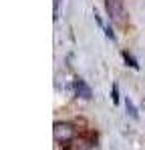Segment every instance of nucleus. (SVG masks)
I'll use <instances>...</instances> for the list:
<instances>
[{
  "instance_id": "1",
  "label": "nucleus",
  "mask_w": 145,
  "mask_h": 150,
  "mask_svg": "<svg viewBox=\"0 0 145 150\" xmlns=\"http://www.w3.org/2000/svg\"><path fill=\"white\" fill-rule=\"evenodd\" d=\"M75 134H77V130L69 122H55V126H52V136H55V142H59V144L71 142Z\"/></svg>"
},
{
  "instance_id": "6",
  "label": "nucleus",
  "mask_w": 145,
  "mask_h": 150,
  "mask_svg": "<svg viewBox=\"0 0 145 150\" xmlns=\"http://www.w3.org/2000/svg\"><path fill=\"white\" fill-rule=\"evenodd\" d=\"M111 98H113V102L119 104V86L117 84H113V90H111Z\"/></svg>"
},
{
  "instance_id": "7",
  "label": "nucleus",
  "mask_w": 145,
  "mask_h": 150,
  "mask_svg": "<svg viewBox=\"0 0 145 150\" xmlns=\"http://www.w3.org/2000/svg\"><path fill=\"white\" fill-rule=\"evenodd\" d=\"M103 30H105V34H107V38H111V40H115V32L111 30V26H105Z\"/></svg>"
},
{
  "instance_id": "5",
  "label": "nucleus",
  "mask_w": 145,
  "mask_h": 150,
  "mask_svg": "<svg viewBox=\"0 0 145 150\" xmlns=\"http://www.w3.org/2000/svg\"><path fill=\"white\" fill-rule=\"evenodd\" d=\"M123 58H125V62H127V64H129L133 70H139V64H137V60H135V58H133L131 54L127 52V50H123Z\"/></svg>"
},
{
  "instance_id": "4",
  "label": "nucleus",
  "mask_w": 145,
  "mask_h": 150,
  "mask_svg": "<svg viewBox=\"0 0 145 150\" xmlns=\"http://www.w3.org/2000/svg\"><path fill=\"white\" fill-rule=\"evenodd\" d=\"M125 110H127V114L131 116L133 120L139 118V112H137V108H135V104H133V100L129 98V96H125Z\"/></svg>"
},
{
  "instance_id": "2",
  "label": "nucleus",
  "mask_w": 145,
  "mask_h": 150,
  "mask_svg": "<svg viewBox=\"0 0 145 150\" xmlns=\"http://www.w3.org/2000/svg\"><path fill=\"white\" fill-rule=\"evenodd\" d=\"M105 8H107L109 18L115 24L125 22V8H123V0H105Z\"/></svg>"
},
{
  "instance_id": "3",
  "label": "nucleus",
  "mask_w": 145,
  "mask_h": 150,
  "mask_svg": "<svg viewBox=\"0 0 145 150\" xmlns=\"http://www.w3.org/2000/svg\"><path fill=\"white\" fill-rule=\"evenodd\" d=\"M75 94H77L79 98H83V100H91V98H93V90H91V86L85 80L75 82Z\"/></svg>"
}]
</instances>
